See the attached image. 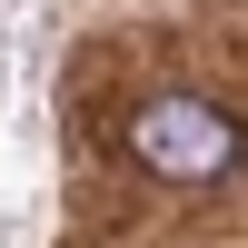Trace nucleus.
<instances>
[{
    "instance_id": "nucleus-1",
    "label": "nucleus",
    "mask_w": 248,
    "mask_h": 248,
    "mask_svg": "<svg viewBox=\"0 0 248 248\" xmlns=\"http://www.w3.org/2000/svg\"><path fill=\"white\" fill-rule=\"evenodd\" d=\"M119 149L169 189H209V179H229L248 159V129H238V109H218L199 90H149L129 109V129H119Z\"/></svg>"
}]
</instances>
